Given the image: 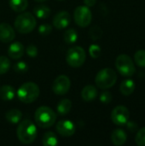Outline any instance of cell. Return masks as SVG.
<instances>
[{
    "mask_svg": "<svg viewBox=\"0 0 145 146\" xmlns=\"http://www.w3.org/2000/svg\"><path fill=\"white\" fill-rule=\"evenodd\" d=\"M16 133L20 142L24 145H30L37 138V127L32 121L26 119L20 121Z\"/></svg>",
    "mask_w": 145,
    "mask_h": 146,
    "instance_id": "6da1fadb",
    "label": "cell"
},
{
    "mask_svg": "<svg viewBox=\"0 0 145 146\" xmlns=\"http://www.w3.org/2000/svg\"><path fill=\"white\" fill-rule=\"evenodd\" d=\"M39 93L40 90L37 84L33 82H26L19 87L17 97L21 102L24 104H31L38 98Z\"/></svg>",
    "mask_w": 145,
    "mask_h": 146,
    "instance_id": "7a4b0ae2",
    "label": "cell"
},
{
    "mask_svg": "<svg viewBox=\"0 0 145 146\" xmlns=\"http://www.w3.org/2000/svg\"><path fill=\"white\" fill-rule=\"evenodd\" d=\"M34 118L38 126L42 128H48L55 124L56 115L50 108L41 106L37 109L34 114Z\"/></svg>",
    "mask_w": 145,
    "mask_h": 146,
    "instance_id": "3957f363",
    "label": "cell"
},
{
    "mask_svg": "<svg viewBox=\"0 0 145 146\" xmlns=\"http://www.w3.org/2000/svg\"><path fill=\"white\" fill-rule=\"evenodd\" d=\"M117 81V74L112 68H106L101 69L96 75L95 83L97 87L103 90L111 88Z\"/></svg>",
    "mask_w": 145,
    "mask_h": 146,
    "instance_id": "277c9868",
    "label": "cell"
},
{
    "mask_svg": "<svg viewBox=\"0 0 145 146\" xmlns=\"http://www.w3.org/2000/svg\"><path fill=\"white\" fill-rule=\"evenodd\" d=\"M36 27V19L29 12L19 15L15 20V27L21 33H29Z\"/></svg>",
    "mask_w": 145,
    "mask_h": 146,
    "instance_id": "5b68a950",
    "label": "cell"
},
{
    "mask_svg": "<svg viewBox=\"0 0 145 146\" xmlns=\"http://www.w3.org/2000/svg\"><path fill=\"white\" fill-rule=\"evenodd\" d=\"M115 67L118 72L125 77H132L136 72L133 60L126 54H121L117 56L115 60Z\"/></svg>",
    "mask_w": 145,
    "mask_h": 146,
    "instance_id": "8992f818",
    "label": "cell"
},
{
    "mask_svg": "<svg viewBox=\"0 0 145 146\" xmlns=\"http://www.w3.org/2000/svg\"><path fill=\"white\" fill-rule=\"evenodd\" d=\"M86 59L85 50L80 46H73L68 50L66 60L69 66L73 68L81 67Z\"/></svg>",
    "mask_w": 145,
    "mask_h": 146,
    "instance_id": "52a82bcc",
    "label": "cell"
},
{
    "mask_svg": "<svg viewBox=\"0 0 145 146\" xmlns=\"http://www.w3.org/2000/svg\"><path fill=\"white\" fill-rule=\"evenodd\" d=\"M73 18L76 24L80 27H86L90 25L92 20V14L89 7L79 6L73 12Z\"/></svg>",
    "mask_w": 145,
    "mask_h": 146,
    "instance_id": "ba28073f",
    "label": "cell"
},
{
    "mask_svg": "<svg viewBox=\"0 0 145 146\" xmlns=\"http://www.w3.org/2000/svg\"><path fill=\"white\" fill-rule=\"evenodd\" d=\"M129 110L122 105L116 106L111 113V120L116 126H126L129 121Z\"/></svg>",
    "mask_w": 145,
    "mask_h": 146,
    "instance_id": "9c48e42d",
    "label": "cell"
},
{
    "mask_svg": "<svg viewBox=\"0 0 145 146\" xmlns=\"http://www.w3.org/2000/svg\"><path fill=\"white\" fill-rule=\"evenodd\" d=\"M71 86L70 79L67 75H59L53 82L52 91L56 95H65L68 92Z\"/></svg>",
    "mask_w": 145,
    "mask_h": 146,
    "instance_id": "30bf717a",
    "label": "cell"
},
{
    "mask_svg": "<svg viewBox=\"0 0 145 146\" xmlns=\"http://www.w3.org/2000/svg\"><path fill=\"white\" fill-rule=\"evenodd\" d=\"M56 132L63 137H71L75 133V126L69 120H62L56 126Z\"/></svg>",
    "mask_w": 145,
    "mask_h": 146,
    "instance_id": "8fae6325",
    "label": "cell"
},
{
    "mask_svg": "<svg viewBox=\"0 0 145 146\" xmlns=\"http://www.w3.org/2000/svg\"><path fill=\"white\" fill-rule=\"evenodd\" d=\"M71 21V16L67 11H61L57 13L53 18V26L58 29L62 30L68 27Z\"/></svg>",
    "mask_w": 145,
    "mask_h": 146,
    "instance_id": "7c38bea8",
    "label": "cell"
},
{
    "mask_svg": "<svg viewBox=\"0 0 145 146\" xmlns=\"http://www.w3.org/2000/svg\"><path fill=\"white\" fill-rule=\"evenodd\" d=\"M15 33L14 28L7 23H0V41L10 43L14 40Z\"/></svg>",
    "mask_w": 145,
    "mask_h": 146,
    "instance_id": "4fadbf2b",
    "label": "cell"
},
{
    "mask_svg": "<svg viewBox=\"0 0 145 146\" xmlns=\"http://www.w3.org/2000/svg\"><path fill=\"white\" fill-rule=\"evenodd\" d=\"M24 51V46L20 42H13L8 48V55L13 59H20L23 56Z\"/></svg>",
    "mask_w": 145,
    "mask_h": 146,
    "instance_id": "5bb4252c",
    "label": "cell"
},
{
    "mask_svg": "<svg viewBox=\"0 0 145 146\" xmlns=\"http://www.w3.org/2000/svg\"><path fill=\"white\" fill-rule=\"evenodd\" d=\"M97 89L96 86L92 85L85 86L81 91V98L83 100L86 102L93 101L97 98Z\"/></svg>",
    "mask_w": 145,
    "mask_h": 146,
    "instance_id": "9a60e30c",
    "label": "cell"
},
{
    "mask_svg": "<svg viewBox=\"0 0 145 146\" xmlns=\"http://www.w3.org/2000/svg\"><path fill=\"white\" fill-rule=\"evenodd\" d=\"M127 139V135L126 132L122 129H115L111 134V141L116 146L123 145Z\"/></svg>",
    "mask_w": 145,
    "mask_h": 146,
    "instance_id": "2e32d148",
    "label": "cell"
},
{
    "mask_svg": "<svg viewBox=\"0 0 145 146\" xmlns=\"http://www.w3.org/2000/svg\"><path fill=\"white\" fill-rule=\"evenodd\" d=\"M135 91V82L132 79H126L120 86V92L124 96H129Z\"/></svg>",
    "mask_w": 145,
    "mask_h": 146,
    "instance_id": "e0dca14e",
    "label": "cell"
},
{
    "mask_svg": "<svg viewBox=\"0 0 145 146\" xmlns=\"http://www.w3.org/2000/svg\"><path fill=\"white\" fill-rule=\"evenodd\" d=\"M15 96V90L13 86L4 85L0 88V98L4 101H10Z\"/></svg>",
    "mask_w": 145,
    "mask_h": 146,
    "instance_id": "ac0fdd59",
    "label": "cell"
},
{
    "mask_svg": "<svg viewBox=\"0 0 145 146\" xmlns=\"http://www.w3.org/2000/svg\"><path fill=\"white\" fill-rule=\"evenodd\" d=\"M72 109V102L69 99H62L59 102L56 107V110L60 115H68Z\"/></svg>",
    "mask_w": 145,
    "mask_h": 146,
    "instance_id": "d6986e66",
    "label": "cell"
},
{
    "mask_svg": "<svg viewBox=\"0 0 145 146\" xmlns=\"http://www.w3.org/2000/svg\"><path fill=\"white\" fill-rule=\"evenodd\" d=\"M6 120L11 124H17L21 121L22 113L19 110H10L5 115Z\"/></svg>",
    "mask_w": 145,
    "mask_h": 146,
    "instance_id": "ffe728a7",
    "label": "cell"
},
{
    "mask_svg": "<svg viewBox=\"0 0 145 146\" xmlns=\"http://www.w3.org/2000/svg\"><path fill=\"white\" fill-rule=\"evenodd\" d=\"M33 12L35 15L39 18V19H46L50 16V9L44 4L38 5L34 8Z\"/></svg>",
    "mask_w": 145,
    "mask_h": 146,
    "instance_id": "44dd1931",
    "label": "cell"
},
{
    "mask_svg": "<svg viewBox=\"0 0 145 146\" xmlns=\"http://www.w3.org/2000/svg\"><path fill=\"white\" fill-rule=\"evenodd\" d=\"M9 3L10 8L15 12H22L28 6L27 0H9Z\"/></svg>",
    "mask_w": 145,
    "mask_h": 146,
    "instance_id": "7402d4cb",
    "label": "cell"
},
{
    "mask_svg": "<svg viewBox=\"0 0 145 146\" xmlns=\"http://www.w3.org/2000/svg\"><path fill=\"white\" fill-rule=\"evenodd\" d=\"M42 143L44 146H56L58 145V139L53 132H47L44 134Z\"/></svg>",
    "mask_w": 145,
    "mask_h": 146,
    "instance_id": "603a6c76",
    "label": "cell"
},
{
    "mask_svg": "<svg viewBox=\"0 0 145 146\" xmlns=\"http://www.w3.org/2000/svg\"><path fill=\"white\" fill-rule=\"evenodd\" d=\"M63 39L68 44H73L78 39V33L73 28H68L63 34Z\"/></svg>",
    "mask_w": 145,
    "mask_h": 146,
    "instance_id": "cb8c5ba5",
    "label": "cell"
},
{
    "mask_svg": "<svg viewBox=\"0 0 145 146\" xmlns=\"http://www.w3.org/2000/svg\"><path fill=\"white\" fill-rule=\"evenodd\" d=\"M134 62L138 66L145 68V50H138L136 51L134 54Z\"/></svg>",
    "mask_w": 145,
    "mask_h": 146,
    "instance_id": "d4e9b609",
    "label": "cell"
},
{
    "mask_svg": "<svg viewBox=\"0 0 145 146\" xmlns=\"http://www.w3.org/2000/svg\"><path fill=\"white\" fill-rule=\"evenodd\" d=\"M10 68V61L4 56H0V75L6 74Z\"/></svg>",
    "mask_w": 145,
    "mask_h": 146,
    "instance_id": "484cf974",
    "label": "cell"
},
{
    "mask_svg": "<svg viewBox=\"0 0 145 146\" xmlns=\"http://www.w3.org/2000/svg\"><path fill=\"white\" fill-rule=\"evenodd\" d=\"M89 36L92 40H97L103 36V30L98 26L92 27L89 31Z\"/></svg>",
    "mask_w": 145,
    "mask_h": 146,
    "instance_id": "4316f807",
    "label": "cell"
},
{
    "mask_svg": "<svg viewBox=\"0 0 145 146\" xmlns=\"http://www.w3.org/2000/svg\"><path fill=\"white\" fill-rule=\"evenodd\" d=\"M135 141L138 146H145V127L138 130L136 134Z\"/></svg>",
    "mask_w": 145,
    "mask_h": 146,
    "instance_id": "83f0119b",
    "label": "cell"
},
{
    "mask_svg": "<svg viewBox=\"0 0 145 146\" xmlns=\"http://www.w3.org/2000/svg\"><path fill=\"white\" fill-rule=\"evenodd\" d=\"M89 53L92 58H97L101 55V47L97 44H91L89 47Z\"/></svg>",
    "mask_w": 145,
    "mask_h": 146,
    "instance_id": "f1b7e54d",
    "label": "cell"
},
{
    "mask_svg": "<svg viewBox=\"0 0 145 146\" xmlns=\"http://www.w3.org/2000/svg\"><path fill=\"white\" fill-rule=\"evenodd\" d=\"M14 70L16 73H26L28 70V66L25 62H18L14 65Z\"/></svg>",
    "mask_w": 145,
    "mask_h": 146,
    "instance_id": "f546056e",
    "label": "cell"
},
{
    "mask_svg": "<svg viewBox=\"0 0 145 146\" xmlns=\"http://www.w3.org/2000/svg\"><path fill=\"white\" fill-rule=\"evenodd\" d=\"M52 31V27L49 24H42L38 27V33L42 36L49 35Z\"/></svg>",
    "mask_w": 145,
    "mask_h": 146,
    "instance_id": "4dcf8cb0",
    "label": "cell"
},
{
    "mask_svg": "<svg viewBox=\"0 0 145 146\" xmlns=\"http://www.w3.org/2000/svg\"><path fill=\"white\" fill-rule=\"evenodd\" d=\"M100 101L103 104H109L112 101V94L109 91H103L100 94Z\"/></svg>",
    "mask_w": 145,
    "mask_h": 146,
    "instance_id": "1f68e13d",
    "label": "cell"
},
{
    "mask_svg": "<svg viewBox=\"0 0 145 146\" xmlns=\"http://www.w3.org/2000/svg\"><path fill=\"white\" fill-rule=\"evenodd\" d=\"M26 53L32 58H34L38 56V48L34 44H30L26 49Z\"/></svg>",
    "mask_w": 145,
    "mask_h": 146,
    "instance_id": "d6a6232c",
    "label": "cell"
},
{
    "mask_svg": "<svg viewBox=\"0 0 145 146\" xmlns=\"http://www.w3.org/2000/svg\"><path fill=\"white\" fill-rule=\"evenodd\" d=\"M97 3V0H84V3L87 7H93Z\"/></svg>",
    "mask_w": 145,
    "mask_h": 146,
    "instance_id": "836d02e7",
    "label": "cell"
},
{
    "mask_svg": "<svg viewBox=\"0 0 145 146\" xmlns=\"http://www.w3.org/2000/svg\"><path fill=\"white\" fill-rule=\"evenodd\" d=\"M36 2H38V3H40V2H44V1H46V0H35Z\"/></svg>",
    "mask_w": 145,
    "mask_h": 146,
    "instance_id": "e575fe53",
    "label": "cell"
}]
</instances>
